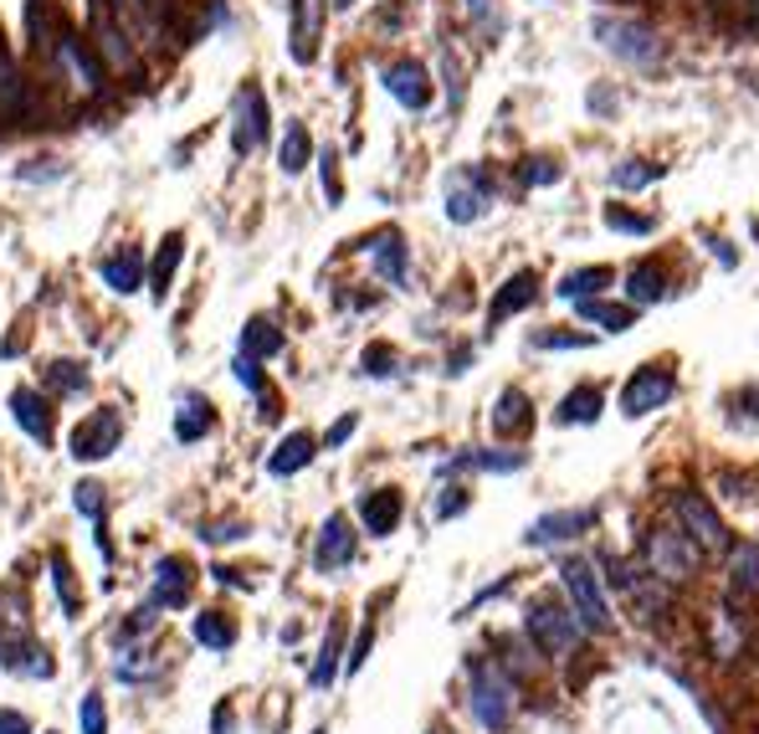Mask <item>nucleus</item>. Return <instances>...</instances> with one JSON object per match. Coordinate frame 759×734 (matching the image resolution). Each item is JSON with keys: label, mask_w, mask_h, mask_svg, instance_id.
<instances>
[{"label": "nucleus", "mask_w": 759, "mask_h": 734, "mask_svg": "<svg viewBox=\"0 0 759 734\" xmlns=\"http://www.w3.org/2000/svg\"><path fill=\"white\" fill-rule=\"evenodd\" d=\"M365 252H370L375 272L386 278L390 288H405V278H411V268H405V237L390 226V231H380V237L365 241Z\"/></svg>", "instance_id": "15"}, {"label": "nucleus", "mask_w": 759, "mask_h": 734, "mask_svg": "<svg viewBox=\"0 0 759 734\" xmlns=\"http://www.w3.org/2000/svg\"><path fill=\"white\" fill-rule=\"evenodd\" d=\"M355 550H359V535L349 529L344 514H328L324 529H318V544H313V570L318 575H334V570L355 565Z\"/></svg>", "instance_id": "10"}, {"label": "nucleus", "mask_w": 759, "mask_h": 734, "mask_svg": "<svg viewBox=\"0 0 759 734\" xmlns=\"http://www.w3.org/2000/svg\"><path fill=\"white\" fill-rule=\"evenodd\" d=\"M308 154H313V144H308V129H303V123H288L283 150H278V165H283L288 175H303V170H308Z\"/></svg>", "instance_id": "34"}, {"label": "nucleus", "mask_w": 759, "mask_h": 734, "mask_svg": "<svg viewBox=\"0 0 759 734\" xmlns=\"http://www.w3.org/2000/svg\"><path fill=\"white\" fill-rule=\"evenodd\" d=\"M313 734H324V730H313Z\"/></svg>", "instance_id": "59"}, {"label": "nucleus", "mask_w": 759, "mask_h": 734, "mask_svg": "<svg viewBox=\"0 0 759 734\" xmlns=\"http://www.w3.org/2000/svg\"><path fill=\"white\" fill-rule=\"evenodd\" d=\"M210 427H216L210 401H206V396H195V390H185V396H180V411H175V436H180V442H200Z\"/></svg>", "instance_id": "24"}, {"label": "nucleus", "mask_w": 759, "mask_h": 734, "mask_svg": "<svg viewBox=\"0 0 759 734\" xmlns=\"http://www.w3.org/2000/svg\"><path fill=\"white\" fill-rule=\"evenodd\" d=\"M405 514V498L395 494V488H375V494L359 498V519H365V529H370L375 540H386V535H395V525H401Z\"/></svg>", "instance_id": "16"}, {"label": "nucleus", "mask_w": 759, "mask_h": 734, "mask_svg": "<svg viewBox=\"0 0 759 734\" xmlns=\"http://www.w3.org/2000/svg\"><path fill=\"white\" fill-rule=\"evenodd\" d=\"M523 185H554L560 181V160H544V154H534V160H523Z\"/></svg>", "instance_id": "43"}, {"label": "nucleus", "mask_w": 759, "mask_h": 734, "mask_svg": "<svg viewBox=\"0 0 759 734\" xmlns=\"http://www.w3.org/2000/svg\"><path fill=\"white\" fill-rule=\"evenodd\" d=\"M492 427H498L503 436L529 432V396H523V390H503L498 406H492Z\"/></svg>", "instance_id": "32"}, {"label": "nucleus", "mask_w": 759, "mask_h": 734, "mask_svg": "<svg viewBox=\"0 0 759 734\" xmlns=\"http://www.w3.org/2000/svg\"><path fill=\"white\" fill-rule=\"evenodd\" d=\"M0 734H31V720L15 709H0Z\"/></svg>", "instance_id": "51"}, {"label": "nucleus", "mask_w": 759, "mask_h": 734, "mask_svg": "<svg viewBox=\"0 0 759 734\" xmlns=\"http://www.w3.org/2000/svg\"><path fill=\"white\" fill-rule=\"evenodd\" d=\"M370 647H375V627H359L355 647H349V658H344V673H359V668H365V658H370Z\"/></svg>", "instance_id": "45"}, {"label": "nucleus", "mask_w": 759, "mask_h": 734, "mask_svg": "<svg viewBox=\"0 0 759 734\" xmlns=\"http://www.w3.org/2000/svg\"><path fill=\"white\" fill-rule=\"evenodd\" d=\"M672 396H677V375L662 370V365H641V370L621 386V411L631 421H637V417H652L657 406H668Z\"/></svg>", "instance_id": "6"}, {"label": "nucleus", "mask_w": 759, "mask_h": 734, "mask_svg": "<svg viewBox=\"0 0 759 734\" xmlns=\"http://www.w3.org/2000/svg\"><path fill=\"white\" fill-rule=\"evenodd\" d=\"M581 309V319L585 324H600L606 334H621V330H631V319L641 314L637 303H606V299H590V303H575Z\"/></svg>", "instance_id": "28"}, {"label": "nucleus", "mask_w": 759, "mask_h": 734, "mask_svg": "<svg viewBox=\"0 0 759 734\" xmlns=\"http://www.w3.org/2000/svg\"><path fill=\"white\" fill-rule=\"evenodd\" d=\"M529 463V452H508V447H482V452H462V457H452L442 473H519V467Z\"/></svg>", "instance_id": "21"}, {"label": "nucleus", "mask_w": 759, "mask_h": 734, "mask_svg": "<svg viewBox=\"0 0 759 734\" xmlns=\"http://www.w3.org/2000/svg\"><path fill=\"white\" fill-rule=\"evenodd\" d=\"M703 560V544L687 535V529H652L647 535V565H652L657 581H687Z\"/></svg>", "instance_id": "5"}, {"label": "nucleus", "mask_w": 759, "mask_h": 734, "mask_svg": "<svg viewBox=\"0 0 759 734\" xmlns=\"http://www.w3.org/2000/svg\"><path fill=\"white\" fill-rule=\"evenodd\" d=\"M15 114H26V83L15 73L11 52L0 46V119H15Z\"/></svg>", "instance_id": "31"}, {"label": "nucleus", "mask_w": 759, "mask_h": 734, "mask_svg": "<svg viewBox=\"0 0 759 734\" xmlns=\"http://www.w3.org/2000/svg\"><path fill=\"white\" fill-rule=\"evenodd\" d=\"M241 535H247V525H237V519H231V525H210L206 535H200V540H210V544H226V540H241Z\"/></svg>", "instance_id": "50"}, {"label": "nucleus", "mask_w": 759, "mask_h": 734, "mask_svg": "<svg viewBox=\"0 0 759 734\" xmlns=\"http://www.w3.org/2000/svg\"><path fill=\"white\" fill-rule=\"evenodd\" d=\"M73 504H77V514H83V519H93V529L104 525V488H98V483H77V488H73Z\"/></svg>", "instance_id": "40"}, {"label": "nucleus", "mask_w": 759, "mask_h": 734, "mask_svg": "<svg viewBox=\"0 0 759 734\" xmlns=\"http://www.w3.org/2000/svg\"><path fill=\"white\" fill-rule=\"evenodd\" d=\"M119 436H123V417L113 411V406H104V411H93L88 421H77L73 457L77 463H104L108 452L119 447Z\"/></svg>", "instance_id": "7"}, {"label": "nucleus", "mask_w": 759, "mask_h": 734, "mask_svg": "<svg viewBox=\"0 0 759 734\" xmlns=\"http://www.w3.org/2000/svg\"><path fill=\"white\" fill-rule=\"evenodd\" d=\"M714 6H729V0H714Z\"/></svg>", "instance_id": "58"}, {"label": "nucleus", "mask_w": 759, "mask_h": 734, "mask_svg": "<svg viewBox=\"0 0 759 734\" xmlns=\"http://www.w3.org/2000/svg\"><path fill=\"white\" fill-rule=\"evenodd\" d=\"M590 525H596V509H560V514H544V519H534V525H529L523 544H529V550L570 544V540H581V535H585Z\"/></svg>", "instance_id": "12"}, {"label": "nucleus", "mask_w": 759, "mask_h": 734, "mask_svg": "<svg viewBox=\"0 0 759 734\" xmlns=\"http://www.w3.org/2000/svg\"><path fill=\"white\" fill-rule=\"evenodd\" d=\"M523 632L534 637V647L544 652V658H565V652H575L581 647V616H575V606H565L560 596H534L529 601V616H523Z\"/></svg>", "instance_id": "2"}, {"label": "nucleus", "mask_w": 759, "mask_h": 734, "mask_svg": "<svg viewBox=\"0 0 759 734\" xmlns=\"http://www.w3.org/2000/svg\"><path fill=\"white\" fill-rule=\"evenodd\" d=\"M657 175H662V170L647 165V160H621V165H616V185H621V191H641V185H652Z\"/></svg>", "instance_id": "39"}, {"label": "nucleus", "mask_w": 759, "mask_h": 734, "mask_svg": "<svg viewBox=\"0 0 759 734\" xmlns=\"http://www.w3.org/2000/svg\"><path fill=\"white\" fill-rule=\"evenodd\" d=\"M606 288H610V268H575L560 278V299L570 303H590V299H606Z\"/></svg>", "instance_id": "25"}, {"label": "nucleus", "mask_w": 759, "mask_h": 734, "mask_svg": "<svg viewBox=\"0 0 759 734\" xmlns=\"http://www.w3.org/2000/svg\"><path fill=\"white\" fill-rule=\"evenodd\" d=\"M355 427H359V417H339L334 427H328V436H324V447H344L349 436H355Z\"/></svg>", "instance_id": "49"}, {"label": "nucleus", "mask_w": 759, "mask_h": 734, "mask_svg": "<svg viewBox=\"0 0 759 734\" xmlns=\"http://www.w3.org/2000/svg\"><path fill=\"white\" fill-rule=\"evenodd\" d=\"M380 83H386V93L395 98L401 108H411V114H421V108L432 104V77H426V67L411 57L390 62L386 73H380Z\"/></svg>", "instance_id": "13"}, {"label": "nucleus", "mask_w": 759, "mask_h": 734, "mask_svg": "<svg viewBox=\"0 0 759 734\" xmlns=\"http://www.w3.org/2000/svg\"><path fill=\"white\" fill-rule=\"evenodd\" d=\"M534 345L539 349H581V345H590L585 334H534Z\"/></svg>", "instance_id": "47"}, {"label": "nucleus", "mask_w": 759, "mask_h": 734, "mask_svg": "<svg viewBox=\"0 0 759 734\" xmlns=\"http://www.w3.org/2000/svg\"><path fill=\"white\" fill-rule=\"evenodd\" d=\"M0 606H6V596H0ZM0 622H6V616H0Z\"/></svg>", "instance_id": "57"}, {"label": "nucleus", "mask_w": 759, "mask_h": 734, "mask_svg": "<svg viewBox=\"0 0 759 734\" xmlns=\"http://www.w3.org/2000/svg\"><path fill=\"white\" fill-rule=\"evenodd\" d=\"M729 596L734 601L759 596V544H739L729 554Z\"/></svg>", "instance_id": "26"}, {"label": "nucleus", "mask_w": 759, "mask_h": 734, "mask_svg": "<svg viewBox=\"0 0 759 734\" xmlns=\"http://www.w3.org/2000/svg\"><path fill=\"white\" fill-rule=\"evenodd\" d=\"M210 730H216V734H231V714H226V709H216V720H210Z\"/></svg>", "instance_id": "53"}, {"label": "nucleus", "mask_w": 759, "mask_h": 734, "mask_svg": "<svg viewBox=\"0 0 759 734\" xmlns=\"http://www.w3.org/2000/svg\"><path fill=\"white\" fill-rule=\"evenodd\" d=\"M606 226H610V231H621V237H652V231H657L652 216H631V211H621V206L606 211Z\"/></svg>", "instance_id": "38"}, {"label": "nucleus", "mask_w": 759, "mask_h": 734, "mask_svg": "<svg viewBox=\"0 0 759 734\" xmlns=\"http://www.w3.org/2000/svg\"><path fill=\"white\" fill-rule=\"evenodd\" d=\"M57 52H62V62L73 67L77 88H88V93H98V88H104V83H98V62L88 57V46L77 42V36H62V42H57Z\"/></svg>", "instance_id": "33"}, {"label": "nucleus", "mask_w": 759, "mask_h": 734, "mask_svg": "<svg viewBox=\"0 0 759 734\" xmlns=\"http://www.w3.org/2000/svg\"><path fill=\"white\" fill-rule=\"evenodd\" d=\"M98 272H104V283L113 288V293H139V283H144V257H139V252L104 257Z\"/></svg>", "instance_id": "27"}, {"label": "nucleus", "mask_w": 759, "mask_h": 734, "mask_svg": "<svg viewBox=\"0 0 759 734\" xmlns=\"http://www.w3.org/2000/svg\"><path fill=\"white\" fill-rule=\"evenodd\" d=\"M745 401L755 406V417H759V386H749V390H745Z\"/></svg>", "instance_id": "54"}, {"label": "nucleus", "mask_w": 759, "mask_h": 734, "mask_svg": "<svg viewBox=\"0 0 759 734\" xmlns=\"http://www.w3.org/2000/svg\"><path fill=\"white\" fill-rule=\"evenodd\" d=\"M672 514H677V529H687L703 550H718V544L729 540V535H724V519H718L714 504L703 494H677L672 498Z\"/></svg>", "instance_id": "11"}, {"label": "nucleus", "mask_w": 759, "mask_h": 734, "mask_svg": "<svg viewBox=\"0 0 759 734\" xmlns=\"http://www.w3.org/2000/svg\"><path fill=\"white\" fill-rule=\"evenodd\" d=\"M283 330L272 324V319H252L247 330H241V355H252V360H272V355H283Z\"/></svg>", "instance_id": "29"}, {"label": "nucleus", "mask_w": 759, "mask_h": 734, "mask_svg": "<svg viewBox=\"0 0 759 734\" xmlns=\"http://www.w3.org/2000/svg\"><path fill=\"white\" fill-rule=\"evenodd\" d=\"M626 299L637 303V309H652V303L668 299V268L662 262H637V268L626 272Z\"/></svg>", "instance_id": "19"}, {"label": "nucleus", "mask_w": 759, "mask_h": 734, "mask_svg": "<svg viewBox=\"0 0 759 734\" xmlns=\"http://www.w3.org/2000/svg\"><path fill=\"white\" fill-rule=\"evenodd\" d=\"M467 504H473V494H467V488H447V498L436 504V519H452V514H462Z\"/></svg>", "instance_id": "48"}, {"label": "nucleus", "mask_w": 759, "mask_h": 734, "mask_svg": "<svg viewBox=\"0 0 759 734\" xmlns=\"http://www.w3.org/2000/svg\"><path fill=\"white\" fill-rule=\"evenodd\" d=\"M401 370V355L390 345H370L365 349V375H375V380H386V375H395Z\"/></svg>", "instance_id": "41"}, {"label": "nucleus", "mask_w": 759, "mask_h": 734, "mask_svg": "<svg viewBox=\"0 0 759 734\" xmlns=\"http://www.w3.org/2000/svg\"><path fill=\"white\" fill-rule=\"evenodd\" d=\"M231 370H237V380L252 390V396H268V386H262V370H257L252 355H237V360H231Z\"/></svg>", "instance_id": "44"}, {"label": "nucleus", "mask_w": 759, "mask_h": 734, "mask_svg": "<svg viewBox=\"0 0 759 734\" xmlns=\"http://www.w3.org/2000/svg\"><path fill=\"white\" fill-rule=\"evenodd\" d=\"M560 581H565L570 606H575V616H581L585 632H610V627H616L610 601H606V581H600L596 560H581V554L560 560Z\"/></svg>", "instance_id": "3"}, {"label": "nucleus", "mask_w": 759, "mask_h": 734, "mask_svg": "<svg viewBox=\"0 0 759 734\" xmlns=\"http://www.w3.org/2000/svg\"><path fill=\"white\" fill-rule=\"evenodd\" d=\"M46 386L62 390V396H77V390H88V370L77 360H57L52 370H46Z\"/></svg>", "instance_id": "37"}, {"label": "nucleus", "mask_w": 759, "mask_h": 734, "mask_svg": "<svg viewBox=\"0 0 759 734\" xmlns=\"http://www.w3.org/2000/svg\"><path fill=\"white\" fill-rule=\"evenodd\" d=\"M180 252H185V237L180 231H170V237L160 241V257H154V299H164V288H170V278H175V268H180Z\"/></svg>", "instance_id": "35"}, {"label": "nucleus", "mask_w": 759, "mask_h": 734, "mask_svg": "<svg viewBox=\"0 0 759 734\" xmlns=\"http://www.w3.org/2000/svg\"><path fill=\"white\" fill-rule=\"evenodd\" d=\"M539 299V272H513L503 288H498V299H492V309H488V319L492 324H503L508 314H519V309H529V303Z\"/></svg>", "instance_id": "20"}, {"label": "nucleus", "mask_w": 759, "mask_h": 734, "mask_svg": "<svg viewBox=\"0 0 759 734\" xmlns=\"http://www.w3.org/2000/svg\"><path fill=\"white\" fill-rule=\"evenodd\" d=\"M467 15H477L488 31H498V11H492V0H467Z\"/></svg>", "instance_id": "52"}, {"label": "nucleus", "mask_w": 759, "mask_h": 734, "mask_svg": "<svg viewBox=\"0 0 759 734\" xmlns=\"http://www.w3.org/2000/svg\"><path fill=\"white\" fill-rule=\"evenodd\" d=\"M11 417L15 427L31 436V442H42V447H52V411H46V401L36 396V390H11Z\"/></svg>", "instance_id": "17"}, {"label": "nucleus", "mask_w": 759, "mask_h": 734, "mask_svg": "<svg viewBox=\"0 0 759 734\" xmlns=\"http://www.w3.org/2000/svg\"><path fill=\"white\" fill-rule=\"evenodd\" d=\"M344 652H339V627H328V637H324V652H318V662H313V673H308V683L313 689H328L334 683V673L344 668Z\"/></svg>", "instance_id": "36"}, {"label": "nucleus", "mask_w": 759, "mask_h": 734, "mask_svg": "<svg viewBox=\"0 0 759 734\" xmlns=\"http://www.w3.org/2000/svg\"><path fill=\"white\" fill-rule=\"evenodd\" d=\"M467 709H473V720L482 724V730H508V720H513V678L498 668V662L477 658L473 668H467Z\"/></svg>", "instance_id": "1"}, {"label": "nucleus", "mask_w": 759, "mask_h": 734, "mask_svg": "<svg viewBox=\"0 0 759 734\" xmlns=\"http://www.w3.org/2000/svg\"><path fill=\"white\" fill-rule=\"evenodd\" d=\"M77 724H83V734H108V709L98 693H88V699L77 704Z\"/></svg>", "instance_id": "42"}, {"label": "nucleus", "mask_w": 759, "mask_h": 734, "mask_svg": "<svg viewBox=\"0 0 759 734\" xmlns=\"http://www.w3.org/2000/svg\"><path fill=\"white\" fill-rule=\"evenodd\" d=\"M191 581L195 570L191 560H180V554H164L160 565H154V606H164V612H180L185 601H191Z\"/></svg>", "instance_id": "14"}, {"label": "nucleus", "mask_w": 759, "mask_h": 734, "mask_svg": "<svg viewBox=\"0 0 759 734\" xmlns=\"http://www.w3.org/2000/svg\"><path fill=\"white\" fill-rule=\"evenodd\" d=\"M160 6H164V0H150V11H160Z\"/></svg>", "instance_id": "56"}, {"label": "nucleus", "mask_w": 759, "mask_h": 734, "mask_svg": "<svg viewBox=\"0 0 759 734\" xmlns=\"http://www.w3.org/2000/svg\"><path fill=\"white\" fill-rule=\"evenodd\" d=\"M191 632H195V643L210 647V652H226V647L237 643V622H231L226 612H200Z\"/></svg>", "instance_id": "30"}, {"label": "nucleus", "mask_w": 759, "mask_h": 734, "mask_svg": "<svg viewBox=\"0 0 759 734\" xmlns=\"http://www.w3.org/2000/svg\"><path fill=\"white\" fill-rule=\"evenodd\" d=\"M0 668L21 678H52V658L36 643H0Z\"/></svg>", "instance_id": "22"}, {"label": "nucleus", "mask_w": 759, "mask_h": 734, "mask_svg": "<svg viewBox=\"0 0 759 734\" xmlns=\"http://www.w3.org/2000/svg\"><path fill=\"white\" fill-rule=\"evenodd\" d=\"M313 457H318V436L288 432L283 442H278V452L268 457V473H272V478H293V473H303Z\"/></svg>", "instance_id": "18"}, {"label": "nucleus", "mask_w": 759, "mask_h": 734, "mask_svg": "<svg viewBox=\"0 0 759 734\" xmlns=\"http://www.w3.org/2000/svg\"><path fill=\"white\" fill-rule=\"evenodd\" d=\"M262 139H268V98H262V88L247 83L237 93V104H231V150L252 154Z\"/></svg>", "instance_id": "8"}, {"label": "nucleus", "mask_w": 759, "mask_h": 734, "mask_svg": "<svg viewBox=\"0 0 759 734\" xmlns=\"http://www.w3.org/2000/svg\"><path fill=\"white\" fill-rule=\"evenodd\" d=\"M590 36H596L616 62H631V67H657V62H662L657 31L641 26V21H626V15H596V21H590Z\"/></svg>", "instance_id": "4"}, {"label": "nucleus", "mask_w": 759, "mask_h": 734, "mask_svg": "<svg viewBox=\"0 0 759 734\" xmlns=\"http://www.w3.org/2000/svg\"><path fill=\"white\" fill-rule=\"evenodd\" d=\"M334 6H339V11H349V6H355V0H334Z\"/></svg>", "instance_id": "55"}, {"label": "nucleus", "mask_w": 759, "mask_h": 734, "mask_svg": "<svg viewBox=\"0 0 759 734\" xmlns=\"http://www.w3.org/2000/svg\"><path fill=\"white\" fill-rule=\"evenodd\" d=\"M488 201H492V185L482 170H457L447 181V222L467 226V222H482L488 216Z\"/></svg>", "instance_id": "9"}, {"label": "nucleus", "mask_w": 759, "mask_h": 734, "mask_svg": "<svg viewBox=\"0 0 759 734\" xmlns=\"http://www.w3.org/2000/svg\"><path fill=\"white\" fill-rule=\"evenodd\" d=\"M600 386H575L565 396V401L554 406V421L560 427H590V421H600Z\"/></svg>", "instance_id": "23"}, {"label": "nucleus", "mask_w": 759, "mask_h": 734, "mask_svg": "<svg viewBox=\"0 0 759 734\" xmlns=\"http://www.w3.org/2000/svg\"><path fill=\"white\" fill-rule=\"evenodd\" d=\"M52 581H57V596H62V606L73 612V606H77V596H73V575H67V560H62V554H52Z\"/></svg>", "instance_id": "46"}]
</instances>
